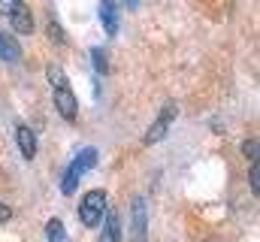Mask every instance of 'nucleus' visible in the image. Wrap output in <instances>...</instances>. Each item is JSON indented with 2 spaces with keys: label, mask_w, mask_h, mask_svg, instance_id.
<instances>
[{
  "label": "nucleus",
  "mask_w": 260,
  "mask_h": 242,
  "mask_svg": "<svg viewBox=\"0 0 260 242\" xmlns=\"http://www.w3.org/2000/svg\"><path fill=\"white\" fill-rule=\"evenodd\" d=\"M46 79L52 85V100H55L58 115L73 124L76 115H79V97H76V91H73V85L67 79L64 67L61 64H46Z\"/></svg>",
  "instance_id": "nucleus-1"
},
{
  "label": "nucleus",
  "mask_w": 260,
  "mask_h": 242,
  "mask_svg": "<svg viewBox=\"0 0 260 242\" xmlns=\"http://www.w3.org/2000/svg\"><path fill=\"white\" fill-rule=\"evenodd\" d=\"M94 164H97V152H94V148H82V152L70 161V167L64 170V179H61V194H76L79 182L88 176V170H94Z\"/></svg>",
  "instance_id": "nucleus-2"
},
{
  "label": "nucleus",
  "mask_w": 260,
  "mask_h": 242,
  "mask_svg": "<svg viewBox=\"0 0 260 242\" xmlns=\"http://www.w3.org/2000/svg\"><path fill=\"white\" fill-rule=\"evenodd\" d=\"M106 212H109V200H106V191H88L85 197H82V203H79V218H82V224L85 227H100L103 224V218H106Z\"/></svg>",
  "instance_id": "nucleus-3"
},
{
  "label": "nucleus",
  "mask_w": 260,
  "mask_h": 242,
  "mask_svg": "<svg viewBox=\"0 0 260 242\" xmlns=\"http://www.w3.org/2000/svg\"><path fill=\"white\" fill-rule=\"evenodd\" d=\"M179 115V106L173 103V100H167L164 106H160V112H157V118L151 121V127L145 130V136H142V145H157L167 133H170V127H173V121Z\"/></svg>",
  "instance_id": "nucleus-4"
},
{
  "label": "nucleus",
  "mask_w": 260,
  "mask_h": 242,
  "mask_svg": "<svg viewBox=\"0 0 260 242\" xmlns=\"http://www.w3.org/2000/svg\"><path fill=\"white\" fill-rule=\"evenodd\" d=\"M130 242H148V206H145V197L130 200Z\"/></svg>",
  "instance_id": "nucleus-5"
},
{
  "label": "nucleus",
  "mask_w": 260,
  "mask_h": 242,
  "mask_svg": "<svg viewBox=\"0 0 260 242\" xmlns=\"http://www.w3.org/2000/svg\"><path fill=\"white\" fill-rule=\"evenodd\" d=\"M9 18V27H12V34H21V37H27V34H34L37 31V24H34V12H30V6L24 3V0H18V6L6 15Z\"/></svg>",
  "instance_id": "nucleus-6"
},
{
  "label": "nucleus",
  "mask_w": 260,
  "mask_h": 242,
  "mask_svg": "<svg viewBox=\"0 0 260 242\" xmlns=\"http://www.w3.org/2000/svg\"><path fill=\"white\" fill-rule=\"evenodd\" d=\"M15 142H18V152H21L24 161H34V158H37V133H34L27 124H21V127L15 130Z\"/></svg>",
  "instance_id": "nucleus-7"
},
{
  "label": "nucleus",
  "mask_w": 260,
  "mask_h": 242,
  "mask_svg": "<svg viewBox=\"0 0 260 242\" xmlns=\"http://www.w3.org/2000/svg\"><path fill=\"white\" fill-rule=\"evenodd\" d=\"M100 21H103L109 37L118 34V6H115V0H100Z\"/></svg>",
  "instance_id": "nucleus-8"
},
{
  "label": "nucleus",
  "mask_w": 260,
  "mask_h": 242,
  "mask_svg": "<svg viewBox=\"0 0 260 242\" xmlns=\"http://www.w3.org/2000/svg\"><path fill=\"white\" fill-rule=\"evenodd\" d=\"M103 233H100V242H121V215L118 212H106L103 218Z\"/></svg>",
  "instance_id": "nucleus-9"
},
{
  "label": "nucleus",
  "mask_w": 260,
  "mask_h": 242,
  "mask_svg": "<svg viewBox=\"0 0 260 242\" xmlns=\"http://www.w3.org/2000/svg\"><path fill=\"white\" fill-rule=\"evenodd\" d=\"M0 60H6V64L21 60V46H18L9 34H3V31H0Z\"/></svg>",
  "instance_id": "nucleus-10"
},
{
  "label": "nucleus",
  "mask_w": 260,
  "mask_h": 242,
  "mask_svg": "<svg viewBox=\"0 0 260 242\" xmlns=\"http://www.w3.org/2000/svg\"><path fill=\"white\" fill-rule=\"evenodd\" d=\"M46 239H49V242H70V239H67L64 224H61V218H52V221L46 224Z\"/></svg>",
  "instance_id": "nucleus-11"
},
{
  "label": "nucleus",
  "mask_w": 260,
  "mask_h": 242,
  "mask_svg": "<svg viewBox=\"0 0 260 242\" xmlns=\"http://www.w3.org/2000/svg\"><path fill=\"white\" fill-rule=\"evenodd\" d=\"M91 64H94V73H97V76H106V73H109V60H106V52H103V49H97V46L91 49Z\"/></svg>",
  "instance_id": "nucleus-12"
},
{
  "label": "nucleus",
  "mask_w": 260,
  "mask_h": 242,
  "mask_svg": "<svg viewBox=\"0 0 260 242\" xmlns=\"http://www.w3.org/2000/svg\"><path fill=\"white\" fill-rule=\"evenodd\" d=\"M49 40H52V43H58V46H64V43H67L64 31H61V21H58L55 15H49Z\"/></svg>",
  "instance_id": "nucleus-13"
},
{
  "label": "nucleus",
  "mask_w": 260,
  "mask_h": 242,
  "mask_svg": "<svg viewBox=\"0 0 260 242\" xmlns=\"http://www.w3.org/2000/svg\"><path fill=\"white\" fill-rule=\"evenodd\" d=\"M248 182H251V194H260V167H257V161H251V167H248Z\"/></svg>",
  "instance_id": "nucleus-14"
},
{
  "label": "nucleus",
  "mask_w": 260,
  "mask_h": 242,
  "mask_svg": "<svg viewBox=\"0 0 260 242\" xmlns=\"http://www.w3.org/2000/svg\"><path fill=\"white\" fill-rule=\"evenodd\" d=\"M242 155H245L248 161H257V139H245V142H242Z\"/></svg>",
  "instance_id": "nucleus-15"
},
{
  "label": "nucleus",
  "mask_w": 260,
  "mask_h": 242,
  "mask_svg": "<svg viewBox=\"0 0 260 242\" xmlns=\"http://www.w3.org/2000/svg\"><path fill=\"white\" fill-rule=\"evenodd\" d=\"M18 6V0H0V15H9Z\"/></svg>",
  "instance_id": "nucleus-16"
},
{
  "label": "nucleus",
  "mask_w": 260,
  "mask_h": 242,
  "mask_svg": "<svg viewBox=\"0 0 260 242\" xmlns=\"http://www.w3.org/2000/svg\"><path fill=\"white\" fill-rule=\"evenodd\" d=\"M9 218H12V209H9L6 203H0V224H6Z\"/></svg>",
  "instance_id": "nucleus-17"
},
{
  "label": "nucleus",
  "mask_w": 260,
  "mask_h": 242,
  "mask_svg": "<svg viewBox=\"0 0 260 242\" xmlns=\"http://www.w3.org/2000/svg\"><path fill=\"white\" fill-rule=\"evenodd\" d=\"M139 6V0H127V9H136Z\"/></svg>",
  "instance_id": "nucleus-18"
}]
</instances>
